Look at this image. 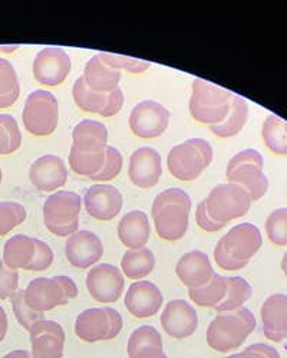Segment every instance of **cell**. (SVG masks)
Instances as JSON below:
<instances>
[{
	"instance_id": "obj_1",
	"label": "cell",
	"mask_w": 287,
	"mask_h": 358,
	"mask_svg": "<svg viewBox=\"0 0 287 358\" xmlns=\"http://www.w3.org/2000/svg\"><path fill=\"white\" fill-rule=\"evenodd\" d=\"M190 210L191 199L182 189L171 187L161 192L155 197L151 209L156 235L168 242L184 238L189 229Z\"/></svg>"
},
{
	"instance_id": "obj_2",
	"label": "cell",
	"mask_w": 287,
	"mask_h": 358,
	"mask_svg": "<svg viewBox=\"0 0 287 358\" xmlns=\"http://www.w3.org/2000/svg\"><path fill=\"white\" fill-rule=\"evenodd\" d=\"M263 245L260 229L253 223L231 227L214 249V261L224 271H240Z\"/></svg>"
},
{
	"instance_id": "obj_3",
	"label": "cell",
	"mask_w": 287,
	"mask_h": 358,
	"mask_svg": "<svg viewBox=\"0 0 287 358\" xmlns=\"http://www.w3.org/2000/svg\"><path fill=\"white\" fill-rule=\"evenodd\" d=\"M256 324V317L246 306L220 313L207 328V344L223 354L237 350L254 331Z\"/></svg>"
},
{
	"instance_id": "obj_4",
	"label": "cell",
	"mask_w": 287,
	"mask_h": 358,
	"mask_svg": "<svg viewBox=\"0 0 287 358\" xmlns=\"http://www.w3.org/2000/svg\"><path fill=\"white\" fill-rule=\"evenodd\" d=\"M263 167V156L257 150H243L228 162L227 180L228 183L242 186L253 201L260 200L269 190V180Z\"/></svg>"
},
{
	"instance_id": "obj_5",
	"label": "cell",
	"mask_w": 287,
	"mask_h": 358,
	"mask_svg": "<svg viewBox=\"0 0 287 358\" xmlns=\"http://www.w3.org/2000/svg\"><path fill=\"white\" fill-rule=\"evenodd\" d=\"M213 162V147L203 138H191L174 145L167 157L170 173L182 182H193Z\"/></svg>"
},
{
	"instance_id": "obj_6",
	"label": "cell",
	"mask_w": 287,
	"mask_h": 358,
	"mask_svg": "<svg viewBox=\"0 0 287 358\" xmlns=\"http://www.w3.org/2000/svg\"><path fill=\"white\" fill-rule=\"evenodd\" d=\"M233 92L220 88L200 78L193 83V95L190 99V114L201 124H221L230 111Z\"/></svg>"
},
{
	"instance_id": "obj_7",
	"label": "cell",
	"mask_w": 287,
	"mask_h": 358,
	"mask_svg": "<svg viewBox=\"0 0 287 358\" xmlns=\"http://www.w3.org/2000/svg\"><path fill=\"white\" fill-rule=\"evenodd\" d=\"M82 199L75 192H57L43 204V222L50 234L61 238L72 236L80 227Z\"/></svg>"
},
{
	"instance_id": "obj_8",
	"label": "cell",
	"mask_w": 287,
	"mask_h": 358,
	"mask_svg": "<svg viewBox=\"0 0 287 358\" xmlns=\"http://www.w3.org/2000/svg\"><path fill=\"white\" fill-rule=\"evenodd\" d=\"M78 296V287L69 276L36 278L24 289V301L36 313L55 310Z\"/></svg>"
},
{
	"instance_id": "obj_9",
	"label": "cell",
	"mask_w": 287,
	"mask_h": 358,
	"mask_svg": "<svg viewBox=\"0 0 287 358\" xmlns=\"http://www.w3.org/2000/svg\"><path fill=\"white\" fill-rule=\"evenodd\" d=\"M22 120L24 129L36 137L50 136L59 122V104L57 96L38 90L26 98Z\"/></svg>"
},
{
	"instance_id": "obj_10",
	"label": "cell",
	"mask_w": 287,
	"mask_h": 358,
	"mask_svg": "<svg viewBox=\"0 0 287 358\" xmlns=\"http://www.w3.org/2000/svg\"><path fill=\"white\" fill-rule=\"evenodd\" d=\"M124 320L121 314L103 306V308H89L78 315L75 321V334L88 344L98 341H111L119 336Z\"/></svg>"
},
{
	"instance_id": "obj_11",
	"label": "cell",
	"mask_w": 287,
	"mask_h": 358,
	"mask_svg": "<svg viewBox=\"0 0 287 358\" xmlns=\"http://www.w3.org/2000/svg\"><path fill=\"white\" fill-rule=\"evenodd\" d=\"M205 209L210 217L219 223L243 217L251 208V197L239 185L224 183L216 186L207 196Z\"/></svg>"
},
{
	"instance_id": "obj_12",
	"label": "cell",
	"mask_w": 287,
	"mask_h": 358,
	"mask_svg": "<svg viewBox=\"0 0 287 358\" xmlns=\"http://www.w3.org/2000/svg\"><path fill=\"white\" fill-rule=\"evenodd\" d=\"M171 120V113L159 102L147 99L140 102L129 114V129L134 136L145 140L156 138L165 133Z\"/></svg>"
},
{
	"instance_id": "obj_13",
	"label": "cell",
	"mask_w": 287,
	"mask_h": 358,
	"mask_svg": "<svg viewBox=\"0 0 287 358\" xmlns=\"http://www.w3.org/2000/svg\"><path fill=\"white\" fill-rule=\"evenodd\" d=\"M125 288L122 272L110 264H99L87 275V289L89 295L101 303L117 302Z\"/></svg>"
},
{
	"instance_id": "obj_14",
	"label": "cell",
	"mask_w": 287,
	"mask_h": 358,
	"mask_svg": "<svg viewBox=\"0 0 287 358\" xmlns=\"http://www.w3.org/2000/svg\"><path fill=\"white\" fill-rule=\"evenodd\" d=\"M71 72V58L58 46L42 49L34 61L35 80L46 87H58L65 83Z\"/></svg>"
},
{
	"instance_id": "obj_15",
	"label": "cell",
	"mask_w": 287,
	"mask_h": 358,
	"mask_svg": "<svg viewBox=\"0 0 287 358\" xmlns=\"http://www.w3.org/2000/svg\"><path fill=\"white\" fill-rule=\"evenodd\" d=\"M163 174V164L160 152L151 147H141L129 157L128 176L134 186L140 189H149L159 185Z\"/></svg>"
},
{
	"instance_id": "obj_16",
	"label": "cell",
	"mask_w": 287,
	"mask_h": 358,
	"mask_svg": "<svg viewBox=\"0 0 287 358\" xmlns=\"http://www.w3.org/2000/svg\"><path fill=\"white\" fill-rule=\"evenodd\" d=\"M161 325L167 334L175 340L191 337L198 327V315L184 299L170 301L161 314Z\"/></svg>"
},
{
	"instance_id": "obj_17",
	"label": "cell",
	"mask_w": 287,
	"mask_h": 358,
	"mask_svg": "<svg viewBox=\"0 0 287 358\" xmlns=\"http://www.w3.org/2000/svg\"><path fill=\"white\" fill-rule=\"evenodd\" d=\"M29 336L35 358H62L66 337L61 324L41 320L29 329Z\"/></svg>"
},
{
	"instance_id": "obj_18",
	"label": "cell",
	"mask_w": 287,
	"mask_h": 358,
	"mask_svg": "<svg viewBox=\"0 0 287 358\" xmlns=\"http://www.w3.org/2000/svg\"><path fill=\"white\" fill-rule=\"evenodd\" d=\"M66 259L76 269H88L98 264L103 255L102 241L89 230H80L68 238L65 245Z\"/></svg>"
},
{
	"instance_id": "obj_19",
	"label": "cell",
	"mask_w": 287,
	"mask_h": 358,
	"mask_svg": "<svg viewBox=\"0 0 287 358\" xmlns=\"http://www.w3.org/2000/svg\"><path fill=\"white\" fill-rule=\"evenodd\" d=\"M84 203L91 217L110 222L119 215L124 199L121 192L111 185H94L85 193Z\"/></svg>"
},
{
	"instance_id": "obj_20",
	"label": "cell",
	"mask_w": 287,
	"mask_h": 358,
	"mask_svg": "<svg viewBox=\"0 0 287 358\" xmlns=\"http://www.w3.org/2000/svg\"><path fill=\"white\" fill-rule=\"evenodd\" d=\"M163 294L160 288L148 280L134 282L125 295V306L128 313L138 320L151 318L161 310Z\"/></svg>"
},
{
	"instance_id": "obj_21",
	"label": "cell",
	"mask_w": 287,
	"mask_h": 358,
	"mask_svg": "<svg viewBox=\"0 0 287 358\" xmlns=\"http://www.w3.org/2000/svg\"><path fill=\"white\" fill-rule=\"evenodd\" d=\"M29 180L39 192H55L68 182V170L61 157L46 155L34 162Z\"/></svg>"
},
{
	"instance_id": "obj_22",
	"label": "cell",
	"mask_w": 287,
	"mask_h": 358,
	"mask_svg": "<svg viewBox=\"0 0 287 358\" xmlns=\"http://www.w3.org/2000/svg\"><path fill=\"white\" fill-rule=\"evenodd\" d=\"M175 273L189 289L205 285L214 275L210 259L201 250H191L182 255L175 265Z\"/></svg>"
},
{
	"instance_id": "obj_23",
	"label": "cell",
	"mask_w": 287,
	"mask_h": 358,
	"mask_svg": "<svg viewBox=\"0 0 287 358\" xmlns=\"http://www.w3.org/2000/svg\"><path fill=\"white\" fill-rule=\"evenodd\" d=\"M262 322L265 337L273 343L287 338V295H270L262 305Z\"/></svg>"
},
{
	"instance_id": "obj_24",
	"label": "cell",
	"mask_w": 287,
	"mask_h": 358,
	"mask_svg": "<svg viewBox=\"0 0 287 358\" xmlns=\"http://www.w3.org/2000/svg\"><path fill=\"white\" fill-rule=\"evenodd\" d=\"M72 140V148L92 155V152L103 151L108 147V130L99 121L82 120L73 129Z\"/></svg>"
},
{
	"instance_id": "obj_25",
	"label": "cell",
	"mask_w": 287,
	"mask_h": 358,
	"mask_svg": "<svg viewBox=\"0 0 287 358\" xmlns=\"http://www.w3.org/2000/svg\"><path fill=\"white\" fill-rule=\"evenodd\" d=\"M149 220L141 210L126 213L118 223V238L128 249H142L149 241Z\"/></svg>"
},
{
	"instance_id": "obj_26",
	"label": "cell",
	"mask_w": 287,
	"mask_h": 358,
	"mask_svg": "<svg viewBox=\"0 0 287 358\" xmlns=\"http://www.w3.org/2000/svg\"><path fill=\"white\" fill-rule=\"evenodd\" d=\"M126 351L129 358H163L165 355L163 337L151 325H142L129 336Z\"/></svg>"
},
{
	"instance_id": "obj_27",
	"label": "cell",
	"mask_w": 287,
	"mask_h": 358,
	"mask_svg": "<svg viewBox=\"0 0 287 358\" xmlns=\"http://www.w3.org/2000/svg\"><path fill=\"white\" fill-rule=\"evenodd\" d=\"M82 76L85 84L92 91L99 94H110L119 85L121 71L111 68L99 58V55H95L85 65Z\"/></svg>"
},
{
	"instance_id": "obj_28",
	"label": "cell",
	"mask_w": 287,
	"mask_h": 358,
	"mask_svg": "<svg viewBox=\"0 0 287 358\" xmlns=\"http://www.w3.org/2000/svg\"><path fill=\"white\" fill-rule=\"evenodd\" d=\"M35 238L26 235H15L5 243L2 261L8 268L13 271H26L35 258Z\"/></svg>"
},
{
	"instance_id": "obj_29",
	"label": "cell",
	"mask_w": 287,
	"mask_h": 358,
	"mask_svg": "<svg viewBox=\"0 0 287 358\" xmlns=\"http://www.w3.org/2000/svg\"><path fill=\"white\" fill-rule=\"evenodd\" d=\"M249 118V106L243 96L233 94L230 111L226 120L221 124L212 125L210 130L219 137V138H230L237 136L243 127L246 125Z\"/></svg>"
},
{
	"instance_id": "obj_30",
	"label": "cell",
	"mask_w": 287,
	"mask_h": 358,
	"mask_svg": "<svg viewBox=\"0 0 287 358\" xmlns=\"http://www.w3.org/2000/svg\"><path fill=\"white\" fill-rule=\"evenodd\" d=\"M227 289V278L214 272L212 279L208 280L205 285L189 289V296L196 305L203 306V308H216V306L221 303L223 299L226 298Z\"/></svg>"
},
{
	"instance_id": "obj_31",
	"label": "cell",
	"mask_w": 287,
	"mask_h": 358,
	"mask_svg": "<svg viewBox=\"0 0 287 358\" xmlns=\"http://www.w3.org/2000/svg\"><path fill=\"white\" fill-rule=\"evenodd\" d=\"M121 268L122 272L126 278L129 279H142L145 276H148L154 268H155V257L154 253L147 249H128L121 261Z\"/></svg>"
},
{
	"instance_id": "obj_32",
	"label": "cell",
	"mask_w": 287,
	"mask_h": 358,
	"mask_svg": "<svg viewBox=\"0 0 287 358\" xmlns=\"http://www.w3.org/2000/svg\"><path fill=\"white\" fill-rule=\"evenodd\" d=\"M72 96L75 104L85 113L102 115L107 107L108 94H99L92 91L87 84L84 76L78 78L72 88Z\"/></svg>"
},
{
	"instance_id": "obj_33",
	"label": "cell",
	"mask_w": 287,
	"mask_h": 358,
	"mask_svg": "<svg viewBox=\"0 0 287 358\" xmlns=\"http://www.w3.org/2000/svg\"><path fill=\"white\" fill-rule=\"evenodd\" d=\"M227 295L223 299L221 303L216 306V311L220 313H230V311H236L251 298L253 295V288L247 282L244 278L240 276H228L227 278Z\"/></svg>"
},
{
	"instance_id": "obj_34",
	"label": "cell",
	"mask_w": 287,
	"mask_h": 358,
	"mask_svg": "<svg viewBox=\"0 0 287 358\" xmlns=\"http://www.w3.org/2000/svg\"><path fill=\"white\" fill-rule=\"evenodd\" d=\"M266 147L276 156H287V122L277 115H269L262 129Z\"/></svg>"
},
{
	"instance_id": "obj_35",
	"label": "cell",
	"mask_w": 287,
	"mask_h": 358,
	"mask_svg": "<svg viewBox=\"0 0 287 358\" xmlns=\"http://www.w3.org/2000/svg\"><path fill=\"white\" fill-rule=\"evenodd\" d=\"M20 95V85L13 65L0 58V110L12 107Z\"/></svg>"
},
{
	"instance_id": "obj_36",
	"label": "cell",
	"mask_w": 287,
	"mask_h": 358,
	"mask_svg": "<svg viewBox=\"0 0 287 358\" xmlns=\"http://www.w3.org/2000/svg\"><path fill=\"white\" fill-rule=\"evenodd\" d=\"M103 163H105V150L87 155V152H80L75 148H71L69 166L78 176L91 178L101 171Z\"/></svg>"
},
{
	"instance_id": "obj_37",
	"label": "cell",
	"mask_w": 287,
	"mask_h": 358,
	"mask_svg": "<svg viewBox=\"0 0 287 358\" xmlns=\"http://www.w3.org/2000/svg\"><path fill=\"white\" fill-rule=\"evenodd\" d=\"M22 145L17 121L9 114H0V156H9Z\"/></svg>"
},
{
	"instance_id": "obj_38",
	"label": "cell",
	"mask_w": 287,
	"mask_h": 358,
	"mask_svg": "<svg viewBox=\"0 0 287 358\" xmlns=\"http://www.w3.org/2000/svg\"><path fill=\"white\" fill-rule=\"evenodd\" d=\"M28 212L16 201H0V238L26 220Z\"/></svg>"
},
{
	"instance_id": "obj_39",
	"label": "cell",
	"mask_w": 287,
	"mask_h": 358,
	"mask_svg": "<svg viewBox=\"0 0 287 358\" xmlns=\"http://www.w3.org/2000/svg\"><path fill=\"white\" fill-rule=\"evenodd\" d=\"M266 234L273 245L287 246V209H276L269 215Z\"/></svg>"
},
{
	"instance_id": "obj_40",
	"label": "cell",
	"mask_w": 287,
	"mask_h": 358,
	"mask_svg": "<svg viewBox=\"0 0 287 358\" xmlns=\"http://www.w3.org/2000/svg\"><path fill=\"white\" fill-rule=\"evenodd\" d=\"M12 308L13 314L17 320V322L24 328V329H31L38 321L45 320L43 313H36L32 308H29V305L24 301V289H19L12 298Z\"/></svg>"
},
{
	"instance_id": "obj_41",
	"label": "cell",
	"mask_w": 287,
	"mask_h": 358,
	"mask_svg": "<svg viewBox=\"0 0 287 358\" xmlns=\"http://www.w3.org/2000/svg\"><path fill=\"white\" fill-rule=\"evenodd\" d=\"M122 166H124V159L121 156V152L115 147L108 145L105 148V163H103V167L98 174L92 176L89 180L92 182L114 180V178L121 173Z\"/></svg>"
},
{
	"instance_id": "obj_42",
	"label": "cell",
	"mask_w": 287,
	"mask_h": 358,
	"mask_svg": "<svg viewBox=\"0 0 287 358\" xmlns=\"http://www.w3.org/2000/svg\"><path fill=\"white\" fill-rule=\"evenodd\" d=\"M99 58L105 64H108L111 68H114L117 71L124 69L129 73H142L151 66L149 62H145L141 59H134V58L121 57V55H115V54H107V52L99 54Z\"/></svg>"
},
{
	"instance_id": "obj_43",
	"label": "cell",
	"mask_w": 287,
	"mask_h": 358,
	"mask_svg": "<svg viewBox=\"0 0 287 358\" xmlns=\"http://www.w3.org/2000/svg\"><path fill=\"white\" fill-rule=\"evenodd\" d=\"M19 291V272L8 268L0 261V299L12 298Z\"/></svg>"
},
{
	"instance_id": "obj_44",
	"label": "cell",
	"mask_w": 287,
	"mask_h": 358,
	"mask_svg": "<svg viewBox=\"0 0 287 358\" xmlns=\"http://www.w3.org/2000/svg\"><path fill=\"white\" fill-rule=\"evenodd\" d=\"M35 258L32 264L28 266L26 271L31 272H43L50 268V265L54 264V250L50 249V246L39 239H35Z\"/></svg>"
},
{
	"instance_id": "obj_45",
	"label": "cell",
	"mask_w": 287,
	"mask_h": 358,
	"mask_svg": "<svg viewBox=\"0 0 287 358\" xmlns=\"http://www.w3.org/2000/svg\"><path fill=\"white\" fill-rule=\"evenodd\" d=\"M224 358H280V354L272 345L257 343V344L247 347L242 352L227 355Z\"/></svg>"
},
{
	"instance_id": "obj_46",
	"label": "cell",
	"mask_w": 287,
	"mask_h": 358,
	"mask_svg": "<svg viewBox=\"0 0 287 358\" xmlns=\"http://www.w3.org/2000/svg\"><path fill=\"white\" fill-rule=\"evenodd\" d=\"M196 220H197V224L205 230V232H219V230H221L226 224L224 223H219L216 220H213L210 217V215L207 213V209H205V201L203 200L201 203H198L197 206V210H196Z\"/></svg>"
},
{
	"instance_id": "obj_47",
	"label": "cell",
	"mask_w": 287,
	"mask_h": 358,
	"mask_svg": "<svg viewBox=\"0 0 287 358\" xmlns=\"http://www.w3.org/2000/svg\"><path fill=\"white\" fill-rule=\"evenodd\" d=\"M124 101H125L124 92L119 87L117 90H114L112 92H110L108 94V101H107V107H105V111H103L102 117L110 118V117L117 115L121 111V108L124 107Z\"/></svg>"
},
{
	"instance_id": "obj_48",
	"label": "cell",
	"mask_w": 287,
	"mask_h": 358,
	"mask_svg": "<svg viewBox=\"0 0 287 358\" xmlns=\"http://www.w3.org/2000/svg\"><path fill=\"white\" fill-rule=\"evenodd\" d=\"M8 328H9V321L6 311L3 310V306H0V343H2L8 334Z\"/></svg>"
},
{
	"instance_id": "obj_49",
	"label": "cell",
	"mask_w": 287,
	"mask_h": 358,
	"mask_svg": "<svg viewBox=\"0 0 287 358\" xmlns=\"http://www.w3.org/2000/svg\"><path fill=\"white\" fill-rule=\"evenodd\" d=\"M2 358H35L32 355L31 351H26V350H15L8 352L6 355H3Z\"/></svg>"
},
{
	"instance_id": "obj_50",
	"label": "cell",
	"mask_w": 287,
	"mask_h": 358,
	"mask_svg": "<svg viewBox=\"0 0 287 358\" xmlns=\"http://www.w3.org/2000/svg\"><path fill=\"white\" fill-rule=\"evenodd\" d=\"M281 271H283V273H284L286 278H287V252L283 255V259H281Z\"/></svg>"
},
{
	"instance_id": "obj_51",
	"label": "cell",
	"mask_w": 287,
	"mask_h": 358,
	"mask_svg": "<svg viewBox=\"0 0 287 358\" xmlns=\"http://www.w3.org/2000/svg\"><path fill=\"white\" fill-rule=\"evenodd\" d=\"M2 177H3V174H2V169H0V183H2Z\"/></svg>"
},
{
	"instance_id": "obj_52",
	"label": "cell",
	"mask_w": 287,
	"mask_h": 358,
	"mask_svg": "<svg viewBox=\"0 0 287 358\" xmlns=\"http://www.w3.org/2000/svg\"><path fill=\"white\" fill-rule=\"evenodd\" d=\"M163 358H168V357H167V355H164V357H163Z\"/></svg>"
}]
</instances>
